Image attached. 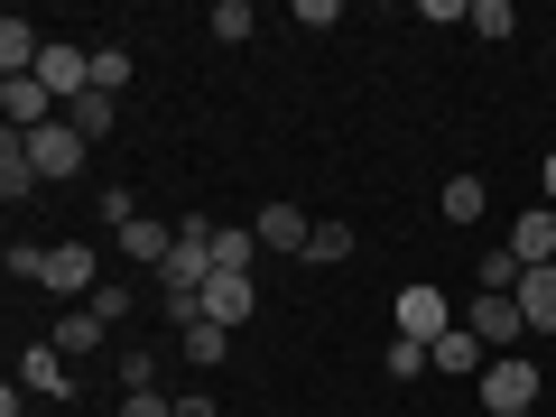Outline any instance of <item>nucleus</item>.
Instances as JSON below:
<instances>
[{
  "mask_svg": "<svg viewBox=\"0 0 556 417\" xmlns=\"http://www.w3.org/2000/svg\"><path fill=\"white\" fill-rule=\"evenodd\" d=\"M167 251H177V232H167V223H149V214L121 232V260H139V269H167Z\"/></svg>",
  "mask_w": 556,
  "mask_h": 417,
  "instance_id": "obj_12",
  "label": "nucleus"
},
{
  "mask_svg": "<svg viewBox=\"0 0 556 417\" xmlns=\"http://www.w3.org/2000/svg\"><path fill=\"white\" fill-rule=\"evenodd\" d=\"M130 84V47H93V93H121Z\"/></svg>",
  "mask_w": 556,
  "mask_h": 417,
  "instance_id": "obj_23",
  "label": "nucleus"
},
{
  "mask_svg": "<svg viewBox=\"0 0 556 417\" xmlns=\"http://www.w3.org/2000/svg\"><path fill=\"white\" fill-rule=\"evenodd\" d=\"M177 343H186V362H195V371H214V362H223V353H232V334H223V325H214V316H204V325H186V334H177Z\"/></svg>",
  "mask_w": 556,
  "mask_h": 417,
  "instance_id": "obj_16",
  "label": "nucleus"
},
{
  "mask_svg": "<svg viewBox=\"0 0 556 417\" xmlns=\"http://www.w3.org/2000/svg\"><path fill=\"white\" fill-rule=\"evenodd\" d=\"M93 214L112 223V232H130V223H139V195H130V186H102V204H93Z\"/></svg>",
  "mask_w": 556,
  "mask_h": 417,
  "instance_id": "obj_25",
  "label": "nucleus"
},
{
  "mask_svg": "<svg viewBox=\"0 0 556 417\" xmlns=\"http://www.w3.org/2000/svg\"><path fill=\"white\" fill-rule=\"evenodd\" d=\"M102 334H112V325H93V306H75V316H56V334H47V343H56L65 362H84V353H102Z\"/></svg>",
  "mask_w": 556,
  "mask_h": 417,
  "instance_id": "obj_13",
  "label": "nucleus"
},
{
  "mask_svg": "<svg viewBox=\"0 0 556 417\" xmlns=\"http://www.w3.org/2000/svg\"><path fill=\"white\" fill-rule=\"evenodd\" d=\"M464 28H473L482 47H501V38L519 28V10H510V0H473V10H464Z\"/></svg>",
  "mask_w": 556,
  "mask_h": 417,
  "instance_id": "obj_15",
  "label": "nucleus"
},
{
  "mask_svg": "<svg viewBox=\"0 0 556 417\" xmlns=\"http://www.w3.org/2000/svg\"><path fill=\"white\" fill-rule=\"evenodd\" d=\"M112 371H121V390H159V353H149V343H130Z\"/></svg>",
  "mask_w": 556,
  "mask_h": 417,
  "instance_id": "obj_21",
  "label": "nucleus"
},
{
  "mask_svg": "<svg viewBox=\"0 0 556 417\" xmlns=\"http://www.w3.org/2000/svg\"><path fill=\"white\" fill-rule=\"evenodd\" d=\"M519 417H538V408H519Z\"/></svg>",
  "mask_w": 556,
  "mask_h": 417,
  "instance_id": "obj_32",
  "label": "nucleus"
},
{
  "mask_svg": "<svg viewBox=\"0 0 556 417\" xmlns=\"http://www.w3.org/2000/svg\"><path fill=\"white\" fill-rule=\"evenodd\" d=\"M38 288H56V298H93V241H47V278Z\"/></svg>",
  "mask_w": 556,
  "mask_h": 417,
  "instance_id": "obj_4",
  "label": "nucleus"
},
{
  "mask_svg": "<svg viewBox=\"0 0 556 417\" xmlns=\"http://www.w3.org/2000/svg\"><path fill=\"white\" fill-rule=\"evenodd\" d=\"M399 417H417V408H399Z\"/></svg>",
  "mask_w": 556,
  "mask_h": 417,
  "instance_id": "obj_31",
  "label": "nucleus"
},
{
  "mask_svg": "<svg viewBox=\"0 0 556 417\" xmlns=\"http://www.w3.org/2000/svg\"><path fill=\"white\" fill-rule=\"evenodd\" d=\"M84 306H93V325H121V316H130V288H121V278H102Z\"/></svg>",
  "mask_w": 556,
  "mask_h": 417,
  "instance_id": "obj_26",
  "label": "nucleus"
},
{
  "mask_svg": "<svg viewBox=\"0 0 556 417\" xmlns=\"http://www.w3.org/2000/svg\"><path fill=\"white\" fill-rule=\"evenodd\" d=\"M464 325H473L492 353H519V334H529V316H519V298H473L464 306Z\"/></svg>",
  "mask_w": 556,
  "mask_h": 417,
  "instance_id": "obj_7",
  "label": "nucleus"
},
{
  "mask_svg": "<svg viewBox=\"0 0 556 417\" xmlns=\"http://www.w3.org/2000/svg\"><path fill=\"white\" fill-rule=\"evenodd\" d=\"M473 408H482V417H519V408H538V362H529V353H492V371L473 380Z\"/></svg>",
  "mask_w": 556,
  "mask_h": 417,
  "instance_id": "obj_1",
  "label": "nucleus"
},
{
  "mask_svg": "<svg viewBox=\"0 0 556 417\" xmlns=\"http://www.w3.org/2000/svg\"><path fill=\"white\" fill-rule=\"evenodd\" d=\"M510 298H519V316H529V334H556V269H529Z\"/></svg>",
  "mask_w": 556,
  "mask_h": 417,
  "instance_id": "obj_11",
  "label": "nucleus"
},
{
  "mask_svg": "<svg viewBox=\"0 0 556 417\" xmlns=\"http://www.w3.org/2000/svg\"><path fill=\"white\" fill-rule=\"evenodd\" d=\"M177 417H223V408H214V399H177Z\"/></svg>",
  "mask_w": 556,
  "mask_h": 417,
  "instance_id": "obj_29",
  "label": "nucleus"
},
{
  "mask_svg": "<svg viewBox=\"0 0 556 417\" xmlns=\"http://www.w3.org/2000/svg\"><path fill=\"white\" fill-rule=\"evenodd\" d=\"M455 417H464V408H455Z\"/></svg>",
  "mask_w": 556,
  "mask_h": 417,
  "instance_id": "obj_33",
  "label": "nucleus"
},
{
  "mask_svg": "<svg viewBox=\"0 0 556 417\" xmlns=\"http://www.w3.org/2000/svg\"><path fill=\"white\" fill-rule=\"evenodd\" d=\"M65 380H75V362H65L56 343H28L20 353V390L28 399H65Z\"/></svg>",
  "mask_w": 556,
  "mask_h": 417,
  "instance_id": "obj_10",
  "label": "nucleus"
},
{
  "mask_svg": "<svg viewBox=\"0 0 556 417\" xmlns=\"http://www.w3.org/2000/svg\"><path fill=\"white\" fill-rule=\"evenodd\" d=\"M204 28H214V38H251V0H214V20H204Z\"/></svg>",
  "mask_w": 556,
  "mask_h": 417,
  "instance_id": "obj_24",
  "label": "nucleus"
},
{
  "mask_svg": "<svg viewBox=\"0 0 556 417\" xmlns=\"http://www.w3.org/2000/svg\"><path fill=\"white\" fill-rule=\"evenodd\" d=\"M538 186H547V204H556V149H547V159H538Z\"/></svg>",
  "mask_w": 556,
  "mask_h": 417,
  "instance_id": "obj_30",
  "label": "nucleus"
},
{
  "mask_svg": "<svg viewBox=\"0 0 556 417\" xmlns=\"http://www.w3.org/2000/svg\"><path fill=\"white\" fill-rule=\"evenodd\" d=\"M417 371H437V362H427V343H408V334H390V380H399V390H408Z\"/></svg>",
  "mask_w": 556,
  "mask_h": 417,
  "instance_id": "obj_22",
  "label": "nucleus"
},
{
  "mask_svg": "<svg viewBox=\"0 0 556 417\" xmlns=\"http://www.w3.org/2000/svg\"><path fill=\"white\" fill-rule=\"evenodd\" d=\"M0 269H10V278L28 288V278H47V251H28V241H10V251H0Z\"/></svg>",
  "mask_w": 556,
  "mask_h": 417,
  "instance_id": "obj_27",
  "label": "nucleus"
},
{
  "mask_svg": "<svg viewBox=\"0 0 556 417\" xmlns=\"http://www.w3.org/2000/svg\"><path fill=\"white\" fill-rule=\"evenodd\" d=\"M65 121H75L84 139H112V121H121V102H112V93H84V102H65Z\"/></svg>",
  "mask_w": 556,
  "mask_h": 417,
  "instance_id": "obj_17",
  "label": "nucleus"
},
{
  "mask_svg": "<svg viewBox=\"0 0 556 417\" xmlns=\"http://www.w3.org/2000/svg\"><path fill=\"white\" fill-rule=\"evenodd\" d=\"M121 417H177V399H159V390H130V399H121Z\"/></svg>",
  "mask_w": 556,
  "mask_h": 417,
  "instance_id": "obj_28",
  "label": "nucleus"
},
{
  "mask_svg": "<svg viewBox=\"0 0 556 417\" xmlns=\"http://www.w3.org/2000/svg\"><path fill=\"white\" fill-rule=\"evenodd\" d=\"M251 251H260L251 223H223V232H214V269H251Z\"/></svg>",
  "mask_w": 556,
  "mask_h": 417,
  "instance_id": "obj_19",
  "label": "nucleus"
},
{
  "mask_svg": "<svg viewBox=\"0 0 556 417\" xmlns=\"http://www.w3.org/2000/svg\"><path fill=\"white\" fill-rule=\"evenodd\" d=\"M251 306H260V288H251V269H214L204 278V316L232 334V325H251Z\"/></svg>",
  "mask_w": 556,
  "mask_h": 417,
  "instance_id": "obj_5",
  "label": "nucleus"
},
{
  "mask_svg": "<svg viewBox=\"0 0 556 417\" xmlns=\"http://www.w3.org/2000/svg\"><path fill=\"white\" fill-rule=\"evenodd\" d=\"M306 260H316V269L353 260V223H334V214H325V223H316V241H306Z\"/></svg>",
  "mask_w": 556,
  "mask_h": 417,
  "instance_id": "obj_18",
  "label": "nucleus"
},
{
  "mask_svg": "<svg viewBox=\"0 0 556 417\" xmlns=\"http://www.w3.org/2000/svg\"><path fill=\"white\" fill-rule=\"evenodd\" d=\"M427 362H437V371H455V380H482V371H492V343L455 316V334H437V353H427Z\"/></svg>",
  "mask_w": 556,
  "mask_h": 417,
  "instance_id": "obj_8",
  "label": "nucleus"
},
{
  "mask_svg": "<svg viewBox=\"0 0 556 417\" xmlns=\"http://www.w3.org/2000/svg\"><path fill=\"white\" fill-rule=\"evenodd\" d=\"M0 195H10V204H20V195H38V167H28V139H20V130L0 139Z\"/></svg>",
  "mask_w": 556,
  "mask_h": 417,
  "instance_id": "obj_14",
  "label": "nucleus"
},
{
  "mask_svg": "<svg viewBox=\"0 0 556 417\" xmlns=\"http://www.w3.org/2000/svg\"><path fill=\"white\" fill-rule=\"evenodd\" d=\"M510 260L519 269H556V204H529L510 223Z\"/></svg>",
  "mask_w": 556,
  "mask_h": 417,
  "instance_id": "obj_6",
  "label": "nucleus"
},
{
  "mask_svg": "<svg viewBox=\"0 0 556 417\" xmlns=\"http://www.w3.org/2000/svg\"><path fill=\"white\" fill-rule=\"evenodd\" d=\"M20 139H28V167H38V186H47V177H75V167L93 159V139H84L75 121H47V130H20Z\"/></svg>",
  "mask_w": 556,
  "mask_h": 417,
  "instance_id": "obj_3",
  "label": "nucleus"
},
{
  "mask_svg": "<svg viewBox=\"0 0 556 417\" xmlns=\"http://www.w3.org/2000/svg\"><path fill=\"white\" fill-rule=\"evenodd\" d=\"M251 232H260V251H298V260H306V241H316V223H306L298 204H260V214H251Z\"/></svg>",
  "mask_w": 556,
  "mask_h": 417,
  "instance_id": "obj_9",
  "label": "nucleus"
},
{
  "mask_svg": "<svg viewBox=\"0 0 556 417\" xmlns=\"http://www.w3.org/2000/svg\"><path fill=\"white\" fill-rule=\"evenodd\" d=\"M445 223H482V177H445Z\"/></svg>",
  "mask_w": 556,
  "mask_h": 417,
  "instance_id": "obj_20",
  "label": "nucleus"
},
{
  "mask_svg": "<svg viewBox=\"0 0 556 417\" xmlns=\"http://www.w3.org/2000/svg\"><path fill=\"white\" fill-rule=\"evenodd\" d=\"M390 334H408V343H427V353H437V334H455V298H445V288H427V278H417V288H399V298H390Z\"/></svg>",
  "mask_w": 556,
  "mask_h": 417,
  "instance_id": "obj_2",
  "label": "nucleus"
}]
</instances>
